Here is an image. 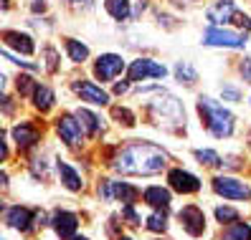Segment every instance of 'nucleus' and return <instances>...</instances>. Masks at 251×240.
<instances>
[{"instance_id":"f257e3e1","label":"nucleus","mask_w":251,"mask_h":240,"mask_svg":"<svg viewBox=\"0 0 251 240\" xmlns=\"http://www.w3.org/2000/svg\"><path fill=\"white\" fill-rule=\"evenodd\" d=\"M168 167L165 149L150 142H132L122 147L112 159V170L120 175H157Z\"/></svg>"},{"instance_id":"f03ea898","label":"nucleus","mask_w":251,"mask_h":240,"mask_svg":"<svg viewBox=\"0 0 251 240\" xmlns=\"http://www.w3.org/2000/svg\"><path fill=\"white\" fill-rule=\"evenodd\" d=\"M198 114H201V119L205 122V129H208L213 137H218V139L231 137V131H233V116H231V111H226L224 107H221V104H216L208 96H201L198 99Z\"/></svg>"},{"instance_id":"7ed1b4c3","label":"nucleus","mask_w":251,"mask_h":240,"mask_svg":"<svg viewBox=\"0 0 251 240\" xmlns=\"http://www.w3.org/2000/svg\"><path fill=\"white\" fill-rule=\"evenodd\" d=\"M150 111L155 119H160V124L162 122H168V124H183L185 122V111L180 107V101L165 91H160V88H157V101H150Z\"/></svg>"},{"instance_id":"20e7f679","label":"nucleus","mask_w":251,"mask_h":240,"mask_svg":"<svg viewBox=\"0 0 251 240\" xmlns=\"http://www.w3.org/2000/svg\"><path fill=\"white\" fill-rule=\"evenodd\" d=\"M203 43L205 46H224V48H244V43H246V36L241 33H236V31H228V28H208L203 36Z\"/></svg>"},{"instance_id":"39448f33","label":"nucleus","mask_w":251,"mask_h":240,"mask_svg":"<svg viewBox=\"0 0 251 240\" xmlns=\"http://www.w3.org/2000/svg\"><path fill=\"white\" fill-rule=\"evenodd\" d=\"M213 192L221 195V197H228V200H249L251 197L249 185L241 182V179H236V177H216Z\"/></svg>"},{"instance_id":"423d86ee","label":"nucleus","mask_w":251,"mask_h":240,"mask_svg":"<svg viewBox=\"0 0 251 240\" xmlns=\"http://www.w3.org/2000/svg\"><path fill=\"white\" fill-rule=\"evenodd\" d=\"M99 195L104 200H122V202L132 205L140 197V190L127 185V182H109V179H101L99 182Z\"/></svg>"},{"instance_id":"0eeeda50","label":"nucleus","mask_w":251,"mask_h":240,"mask_svg":"<svg viewBox=\"0 0 251 240\" xmlns=\"http://www.w3.org/2000/svg\"><path fill=\"white\" fill-rule=\"evenodd\" d=\"M122 71H125V61H122V56H117V53L99 56L97 64H94V76L99 81H112V79L120 76Z\"/></svg>"},{"instance_id":"6e6552de","label":"nucleus","mask_w":251,"mask_h":240,"mask_svg":"<svg viewBox=\"0 0 251 240\" xmlns=\"http://www.w3.org/2000/svg\"><path fill=\"white\" fill-rule=\"evenodd\" d=\"M165 66H160L150 58H137V61H132V66L127 68V79L129 81H142V79H162L165 76Z\"/></svg>"},{"instance_id":"1a4fd4ad","label":"nucleus","mask_w":251,"mask_h":240,"mask_svg":"<svg viewBox=\"0 0 251 240\" xmlns=\"http://www.w3.org/2000/svg\"><path fill=\"white\" fill-rule=\"evenodd\" d=\"M56 129H58L61 139H64L69 147H76V144L81 142V137H84V129H81V124H79L76 114H61V116L56 119Z\"/></svg>"},{"instance_id":"9d476101","label":"nucleus","mask_w":251,"mask_h":240,"mask_svg":"<svg viewBox=\"0 0 251 240\" xmlns=\"http://www.w3.org/2000/svg\"><path fill=\"white\" fill-rule=\"evenodd\" d=\"M178 218H180V222H183V228H185L188 235H193V238L203 235V230H205V215H203L201 207L185 205L180 213H178Z\"/></svg>"},{"instance_id":"9b49d317","label":"nucleus","mask_w":251,"mask_h":240,"mask_svg":"<svg viewBox=\"0 0 251 240\" xmlns=\"http://www.w3.org/2000/svg\"><path fill=\"white\" fill-rule=\"evenodd\" d=\"M71 88L81 96V101H89V104H97V107H104V104H109V94L104 91L101 86L92 84V81H74Z\"/></svg>"},{"instance_id":"f8f14e48","label":"nucleus","mask_w":251,"mask_h":240,"mask_svg":"<svg viewBox=\"0 0 251 240\" xmlns=\"http://www.w3.org/2000/svg\"><path fill=\"white\" fill-rule=\"evenodd\" d=\"M168 182L175 192H180V195H193V192L201 190V179L196 175L185 172V170H170Z\"/></svg>"},{"instance_id":"ddd939ff","label":"nucleus","mask_w":251,"mask_h":240,"mask_svg":"<svg viewBox=\"0 0 251 240\" xmlns=\"http://www.w3.org/2000/svg\"><path fill=\"white\" fill-rule=\"evenodd\" d=\"M236 5H233V0H218L216 5L208 8V21L213 25H226V23H233L236 18Z\"/></svg>"},{"instance_id":"4468645a","label":"nucleus","mask_w":251,"mask_h":240,"mask_svg":"<svg viewBox=\"0 0 251 240\" xmlns=\"http://www.w3.org/2000/svg\"><path fill=\"white\" fill-rule=\"evenodd\" d=\"M5 222L10 225V228H16V230H31L33 228V213L28 207H21V205H16V207H8L5 210Z\"/></svg>"},{"instance_id":"2eb2a0df","label":"nucleus","mask_w":251,"mask_h":240,"mask_svg":"<svg viewBox=\"0 0 251 240\" xmlns=\"http://www.w3.org/2000/svg\"><path fill=\"white\" fill-rule=\"evenodd\" d=\"M51 222H53V230L61 238H74V233L79 228V218L74 213H66V210H58Z\"/></svg>"},{"instance_id":"dca6fc26","label":"nucleus","mask_w":251,"mask_h":240,"mask_svg":"<svg viewBox=\"0 0 251 240\" xmlns=\"http://www.w3.org/2000/svg\"><path fill=\"white\" fill-rule=\"evenodd\" d=\"M13 139H16V144L21 149H28L38 142V129L31 127L28 122H21L18 127H13Z\"/></svg>"},{"instance_id":"f3484780","label":"nucleus","mask_w":251,"mask_h":240,"mask_svg":"<svg viewBox=\"0 0 251 240\" xmlns=\"http://www.w3.org/2000/svg\"><path fill=\"white\" fill-rule=\"evenodd\" d=\"M3 41H5V46L8 48H18L21 53H33V38L31 36H25V33H18V31H5L3 33Z\"/></svg>"},{"instance_id":"a211bd4d","label":"nucleus","mask_w":251,"mask_h":240,"mask_svg":"<svg viewBox=\"0 0 251 240\" xmlns=\"http://www.w3.org/2000/svg\"><path fill=\"white\" fill-rule=\"evenodd\" d=\"M145 202L150 205V207H157V210H168L170 207V190H165V187H147L145 190Z\"/></svg>"},{"instance_id":"6ab92c4d","label":"nucleus","mask_w":251,"mask_h":240,"mask_svg":"<svg viewBox=\"0 0 251 240\" xmlns=\"http://www.w3.org/2000/svg\"><path fill=\"white\" fill-rule=\"evenodd\" d=\"M74 114H76V119H79V124H81V129H84L86 137H94V134L101 129V122H99V116H97V114L86 111V109H76Z\"/></svg>"},{"instance_id":"aec40b11","label":"nucleus","mask_w":251,"mask_h":240,"mask_svg":"<svg viewBox=\"0 0 251 240\" xmlns=\"http://www.w3.org/2000/svg\"><path fill=\"white\" fill-rule=\"evenodd\" d=\"M58 175H61V182L71 190V192H79L81 190V177L76 175V170H74V167H69V164L66 162H61V159H58Z\"/></svg>"},{"instance_id":"412c9836","label":"nucleus","mask_w":251,"mask_h":240,"mask_svg":"<svg viewBox=\"0 0 251 240\" xmlns=\"http://www.w3.org/2000/svg\"><path fill=\"white\" fill-rule=\"evenodd\" d=\"M31 99H33V107L41 109V111H49L53 107V91L43 84H36V91H33Z\"/></svg>"},{"instance_id":"4be33fe9","label":"nucleus","mask_w":251,"mask_h":240,"mask_svg":"<svg viewBox=\"0 0 251 240\" xmlns=\"http://www.w3.org/2000/svg\"><path fill=\"white\" fill-rule=\"evenodd\" d=\"M104 8L114 21H127L132 16L129 10V0H104Z\"/></svg>"},{"instance_id":"5701e85b","label":"nucleus","mask_w":251,"mask_h":240,"mask_svg":"<svg viewBox=\"0 0 251 240\" xmlns=\"http://www.w3.org/2000/svg\"><path fill=\"white\" fill-rule=\"evenodd\" d=\"M224 240H251V225L246 222H231L224 230Z\"/></svg>"},{"instance_id":"b1692460","label":"nucleus","mask_w":251,"mask_h":240,"mask_svg":"<svg viewBox=\"0 0 251 240\" xmlns=\"http://www.w3.org/2000/svg\"><path fill=\"white\" fill-rule=\"evenodd\" d=\"M66 53L74 64H84L86 58H89V48H86L84 43L74 41V38H66Z\"/></svg>"},{"instance_id":"393cba45","label":"nucleus","mask_w":251,"mask_h":240,"mask_svg":"<svg viewBox=\"0 0 251 240\" xmlns=\"http://www.w3.org/2000/svg\"><path fill=\"white\" fill-rule=\"evenodd\" d=\"M175 76H178V81H180V84H188V86H193V84L198 81L196 68L190 66L188 61H180L178 66H175Z\"/></svg>"},{"instance_id":"a878e982","label":"nucleus","mask_w":251,"mask_h":240,"mask_svg":"<svg viewBox=\"0 0 251 240\" xmlns=\"http://www.w3.org/2000/svg\"><path fill=\"white\" fill-rule=\"evenodd\" d=\"M168 210H155V213L147 218V230L152 233H165L168 230Z\"/></svg>"},{"instance_id":"bb28decb","label":"nucleus","mask_w":251,"mask_h":240,"mask_svg":"<svg viewBox=\"0 0 251 240\" xmlns=\"http://www.w3.org/2000/svg\"><path fill=\"white\" fill-rule=\"evenodd\" d=\"M196 159L201 164H208V167H218V164H224V159H221L213 149H196Z\"/></svg>"},{"instance_id":"cd10ccee","label":"nucleus","mask_w":251,"mask_h":240,"mask_svg":"<svg viewBox=\"0 0 251 240\" xmlns=\"http://www.w3.org/2000/svg\"><path fill=\"white\" fill-rule=\"evenodd\" d=\"M216 220L218 222H236V220H239V213H236V210L233 207H216Z\"/></svg>"},{"instance_id":"c85d7f7f","label":"nucleus","mask_w":251,"mask_h":240,"mask_svg":"<svg viewBox=\"0 0 251 240\" xmlns=\"http://www.w3.org/2000/svg\"><path fill=\"white\" fill-rule=\"evenodd\" d=\"M112 116H114V119H120V122H122L125 127H135V116H132V111H129V109L114 107V109H112Z\"/></svg>"},{"instance_id":"c756f323","label":"nucleus","mask_w":251,"mask_h":240,"mask_svg":"<svg viewBox=\"0 0 251 240\" xmlns=\"http://www.w3.org/2000/svg\"><path fill=\"white\" fill-rule=\"evenodd\" d=\"M43 56H46V71H56L58 68V53L53 51V48H46V51H43Z\"/></svg>"},{"instance_id":"7c9ffc66","label":"nucleus","mask_w":251,"mask_h":240,"mask_svg":"<svg viewBox=\"0 0 251 240\" xmlns=\"http://www.w3.org/2000/svg\"><path fill=\"white\" fill-rule=\"evenodd\" d=\"M224 99H228V101H239L241 99V94H239V88H233V86H224Z\"/></svg>"},{"instance_id":"2f4dec72","label":"nucleus","mask_w":251,"mask_h":240,"mask_svg":"<svg viewBox=\"0 0 251 240\" xmlns=\"http://www.w3.org/2000/svg\"><path fill=\"white\" fill-rule=\"evenodd\" d=\"M122 215L129 220V225H140V218H137V213H135V210H132V205H127V207L122 210Z\"/></svg>"},{"instance_id":"473e14b6","label":"nucleus","mask_w":251,"mask_h":240,"mask_svg":"<svg viewBox=\"0 0 251 240\" xmlns=\"http://www.w3.org/2000/svg\"><path fill=\"white\" fill-rule=\"evenodd\" d=\"M241 76H244V81L251 84V58H244L241 61Z\"/></svg>"},{"instance_id":"72a5a7b5","label":"nucleus","mask_w":251,"mask_h":240,"mask_svg":"<svg viewBox=\"0 0 251 240\" xmlns=\"http://www.w3.org/2000/svg\"><path fill=\"white\" fill-rule=\"evenodd\" d=\"M127 88H129V84H127V81H122V84H117V86H114V94H125Z\"/></svg>"},{"instance_id":"f704fd0d","label":"nucleus","mask_w":251,"mask_h":240,"mask_svg":"<svg viewBox=\"0 0 251 240\" xmlns=\"http://www.w3.org/2000/svg\"><path fill=\"white\" fill-rule=\"evenodd\" d=\"M71 3H84V5H92V0H71Z\"/></svg>"},{"instance_id":"c9c22d12","label":"nucleus","mask_w":251,"mask_h":240,"mask_svg":"<svg viewBox=\"0 0 251 240\" xmlns=\"http://www.w3.org/2000/svg\"><path fill=\"white\" fill-rule=\"evenodd\" d=\"M71 240H89V238H71Z\"/></svg>"},{"instance_id":"e433bc0d","label":"nucleus","mask_w":251,"mask_h":240,"mask_svg":"<svg viewBox=\"0 0 251 240\" xmlns=\"http://www.w3.org/2000/svg\"><path fill=\"white\" fill-rule=\"evenodd\" d=\"M120 240H132V238H120Z\"/></svg>"}]
</instances>
